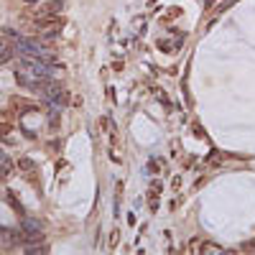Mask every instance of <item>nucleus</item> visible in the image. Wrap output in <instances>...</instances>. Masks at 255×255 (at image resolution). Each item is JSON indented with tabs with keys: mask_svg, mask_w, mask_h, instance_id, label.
Instances as JSON below:
<instances>
[{
	"mask_svg": "<svg viewBox=\"0 0 255 255\" xmlns=\"http://www.w3.org/2000/svg\"><path fill=\"white\" fill-rule=\"evenodd\" d=\"M0 51H3V43H0Z\"/></svg>",
	"mask_w": 255,
	"mask_h": 255,
	"instance_id": "6",
	"label": "nucleus"
},
{
	"mask_svg": "<svg viewBox=\"0 0 255 255\" xmlns=\"http://www.w3.org/2000/svg\"><path fill=\"white\" fill-rule=\"evenodd\" d=\"M61 26H64V18H59V16H43V18H36V28H39V31H46V33H57Z\"/></svg>",
	"mask_w": 255,
	"mask_h": 255,
	"instance_id": "1",
	"label": "nucleus"
},
{
	"mask_svg": "<svg viewBox=\"0 0 255 255\" xmlns=\"http://www.w3.org/2000/svg\"><path fill=\"white\" fill-rule=\"evenodd\" d=\"M61 8H64L61 0H51V3H43V5L36 10V18H43V16H59Z\"/></svg>",
	"mask_w": 255,
	"mask_h": 255,
	"instance_id": "2",
	"label": "nucleus"
},
{
	"mask_svg": "<svg viewBox=\"0 0 255 255\" xmlns=\"http://www.w3.org/2000/svg\"><path fill=\"white\" fill-rule=\"evenodd\" d=\"M0 163H5V156H3V153H0Z\"/></svg>",
	"mask_w": 255,
	"mask_h": 255,
	"instance_id": "4",
	"label": "nucleus"
},
{
	"mask_svg": "<svg viewBox=\"0 0 255 255\" xmlns=\"http://www.w3.org/2000/svg\"><path fill=\"white\" fill-rule=\"evenodd\" d=\"M26 3H39V0H26Z\"/></svg>",
	"mask_w": 255,
	"mask_h": 255,
	"instance_id": "5",
	"label": "nucleus"
},
{
	"mask_svg": "<svg viewBox=\"0 0 255 255\" xmlns=\"http://www.w3.org/2000/svg\"><path fill=\"white\" fill-rule=\"evenodd\" d=\"M18 166H20L23 171H33V161H31V158H20V161H18Z\"/></svg>",
	"mask_w": 255,
	"mask_h": 255,
	"instance_id": "3",
	"label": "nucleus"
}]
</instances>
